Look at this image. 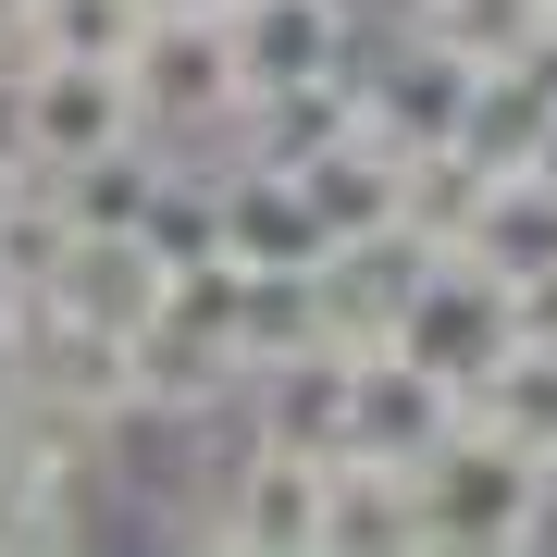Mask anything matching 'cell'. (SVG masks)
<instances>
[{
    "label": "cell",
    "instance_id": "cell-12",
    "mask_svg": "<svg viewBox=\"0 0 557 557\" xmlns=\"http://www.w3.org/2000/svg\"><path fill=\"white\" fill-rule=\"evenodd\" d=\"M25 38L62 50V62H137L149 0H38V13H25Z\"/></svg>",
    "mask_w": 557,
    "mask_h": 557
},
{
    "label": "cell",
    "instance_id": "cell-18",
    "mask_svg": "<svg viewBox=\"0 0 557 557\" xmlns=\"http://www.w3.org/2000/svg\"><path fill=\"white\" fill-rule=\"evenodd\" d=\"M25 13H38V0H0V25H25Z\"/></svg>",
    "mask_w": 557,
    "mask_h": 557
},
{
    "label": "cell",
    "instance_id": "cell-2",
    "mask_svg": "<svg viewBox=\"0 0 557 557\" xmlns=\"http://www.w3.org/2000/svg\"><path fill=\"white\" fill-rule=\"evenodd\" d=\"M322 508H335V458H322V446H273V434H260L236 471L211 483L199 545H223V557H322Z\"/></svg>",
    "mask_w": 557,
    "mask_h": 557
},
{
    "label": "cell",
    "instance_id": "cell-19",
    "mask_svg": "<svg viewBox=\"0 0 557 557\" xmlns=\"http://www.w3.org/2000/svg\"><path fill=\"white\" fill-rule=\"evenodd\" d=\"M545 496H557V434H545Z\"/></svg>",
    "mask_w": 557,
    "mask_h": 557
},
{
    "label": "cell",
    "instance_id": "cell-21",
    "mask_svg": "<svg viewBox=\"0 0 557 557\" xmlns=\"http://www.w3.org/2000/svg\"><path fill=\"white\" fill-rule=\"evenodd\" d=\"M347 13H359V0H347Z\"/></svg>",
    "mask_w": 557,
    "mask_h": 557
},
{
    "label": "cell",
    "instance_id": "cell-9",
    "mask_svg": "<svg viewBox=\"0 0 557 557\" xmlns=\"http://www.w3.org/2000/svg\"><path fill=\"white\" fill-rule=\"evenodd\" d=\"M161 285H174V273H161L124 223H75V248H62V273H50V310L137 335V322H161Z\"/></svg>",
    "mask_w": 557,
    "mask_h": 557
},
{
    "label": "cell",
    "instance_id": "cell-7",
    "mask_svg": "<svg viewBox=\"0 0 557 557\" xmlns=\"http://www.w3.org/2000/svg\"><path fill=\"white\" fill-rule=\"evenodd\" d=\"M223 25H236V75H248V100L347 75V0H236Z\"/></svg>",
    "mask_w": 557,
    "mask_h": 557
},
{
    "label": "cell",
    "instance_id": "cell-11",
    "mask_svg": "<svg viewBox=\"0 0 557 557\" xmlns=\"http://www.w3.org/2000/svg\"><path fill=\"white\" fill-rule=\"evenodd\" d=\"M545 0H421V38L434 50H458L471 75H508V62H533L545 50Z\"/></svg>",
    "mask_w": 557,
    "mask_h": 557
},
{
    "label": "cell",
    "instance_id": "cell-10",
    "mask_svg": "<svg viewBox=\"0 0 557 557\" xmlns=\"http://www.w3.org/2000/svg\"><path fill=\"white\" fill-rule=\"evenodd\" d=\"M322 557H421V483H409V458H335Z\"/></svg>",
    "mask_w": 557,
    "mask_h": 557
},
{
    "label": "cell",
    "instance_id": "cell-16",
    "mask_svg": "<svg viewBox=\"0 0 557 557\" xmlns=\"http://www.w3.org/2000/svg\"><path fill=\"white\" fill-rule=\"evenodd\" d=\"M13 199H25V161H0V211H13Z\"/></svg>",
    "mask_w": 557,
    "mask_h": 557
},
{
    "label": "cell",
    "instance_id": "cell-6",
    "mask_svg": "<svg viewBox=\"0 0 557 557\" xmlns=\"http://www.w3.org/2000/svg\"><path fill=\"white\" fill-rule=\"evenodd\" d=\"M458 434V384H434L397 347H359L347 359V458H421Z\"/></svg>",
    "mask_w": 557,
    "mask_h": 557
},
{
    "label": "cell",
    "instance_id": "cell-20",
    "mask_svg": "<svg viewBox=\"0 0 557 557\" xmlns=\"http://www.w3.org/2000/svg\"><path fill=\"white\" fill-rule=\"evenodd\" d=\"M545 13H557V0H545Z\"/></svg>",
    "mask_w": 557,
    "mask_h": 557
},
{
    "label": "cell",
    "instance_id": "cell-3",
    "mask_svg": "<svg viewBox=\"0 0 557 557\" xmlns=\"http://www.w3.org/2000/svg\"><path fill=\"white\" fill-rule=\"evenodd\" d=\"M112 149H149L137 75H124V62L38 50L25 62V161H38V174H75V161H112Z\"/></svg>",
    "mask_w": 557,
    "mask_h": 557
},
{
    "label": "cell",
    "instance_id": "cell-15",
    "mask_svg": "<svg viewBox=\"0 0 557 557\" xmlns=\"http://www.w3.org/2000/svg\"><path fill=\"white\" fill-rule=\"evenodd\" d=\"M149 13H236V0H149Z\"/></svg>",
    "mask_w": 557,
    "mask_h": 557
},
{
    "label": "cell",
    "instance_id": "cell-4",
    "mask_svg": "<svg viewBox=\"0 0 557 557\" xmlns=\"http://www.w3.org/2000/svg\"><path fill=\"white\" fill-rule=\"evenodd\" d=\"M508 335H520L508 285H496V273H471L458 248L434 260V273H421V298L384 322V347H397V359H421V372H434V384H458V397H471V384L508 359Z\"/></svg>",
    "mask_w": 557,
    "mask_h": 557
},
{
    "label": "cell",
    "instance_id": "cell-5",
    "mask_svg": "<svg viewBox=\"0 0 557 557\" xmlns=\"http://www.w3.org/2000/svg\"><path fill=\"white\" fill-rule=\"evenodd\" d=\"M322 248H335V223L310 211V186L285 174V161H223V260L236 273H322Z\"/></svg>",
    "mask_w": 557,
    "mask_h": 557
},
{
    "label": "cell",
    "instance_id": "cell-1",
    "mask_svg": "<svg viewBox=\"0 0 557 557\" xmlns=\"http://www.w3.org/2000/svg\"><path fill=\"white\" fill-rule=\"evenodd\" d=\"M409 483H421V557H533L557 533L545 458L508 446V434H471V421L446 446H421Z\"/></svg>",
    "mask_w": 557,
    "mask_h": 557
},
{
    "label": "cell",
    "instance_id": "cell-8",
    "mask_svg": "<svg viewBox=\"0 0 557 557\" xmlns=\"http://www.w3.org/2000/svg\"><path fill=\"white\" fill-rule=\"evenodd\" d=\"M471 273H496V285H533L545 260H557V186L533 174V161H496L483 174V199L458 211V236H446Z\"/></svg>",
    "mask_w": 557,
    "mask_h": 557
},
{
    "label": "cell",
    "instance_id": "cell-13",
    "mask_svg": "<svg viewBox=\"0 0 557 557\" xmlns=\"http://www.w3.org/2000/svg\"><path fill=\"white\" fill-rule=\"evenodd\" d=\"M508 310H520V335H545V347H557V260H545L533 285H508Z\"/></svg>",
    "mask_w": 557,
    "mask_h": 557
},
{
    "label": "cell",
    "instance_id": "cell-17",
    "mask_svg": "<svg viewBox=\"0 0 557 557\" xmlns=\"http://www.w3.org/2000/svg\"><path fill=\"white\" fill-rule=\"evenodd\" d=\"M0 471H13V409H0Z\"/></svg>",
    "mask_w": 557,
    "mask_h": 557
},
{
    "label": "cell",
    "instance_id": "cell-14",
    "mask_svg": "<svg viewBox=\"0 0 557 557\" xmlns=\"http://www.w3.org/2000/svg\"><path fill=\"white\" fill-rule=\"evenodd\" d=\"M25 397V335H13V310H0V409Z\"/></svg>",
    "mask_w": 557,
    "mask_h": 557
}]
</instances>
